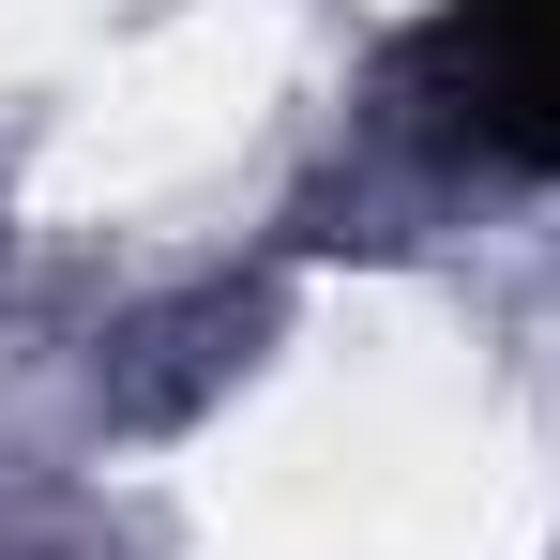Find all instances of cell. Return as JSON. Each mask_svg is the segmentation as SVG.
Returning a JSON list of instances; mask_svg holds the SVG:
<instances>
[{
    "label": "cell",
    "instance_id": "cell-1",
    "mask_svg": "<svg viewBox=\"0 0 560 560\" xmlns=\"http://www.w3.org/2000/svg\"><path fill=\"white\" fill-rule=\"evenodd\" d=\"M258 92H273V15H183V31H152V46L61 121V167H46V183L92 197V212L106 197H167V183H197V167H228V137L258 121Z\"/></svg>",
    "mask_w": 560,
    "mask_h": 560
}]
</instances>
